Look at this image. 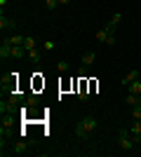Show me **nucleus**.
<instances>
[{
    "mask_svg": "<svg viewBox=\"0 0 141 157\" xmlns=\"http://www.w3.org/2000/svg\"><path fill=\"white\" fill-rule=\"evenodd\" d=\"M96 127H99L96 117H94V115H85V117L78 122V127H75V136L78 138H87L92 131H96Z\"/></svg>",
    "mask_w": 141,
    "mask_h": 157,
    "instance_id": "1",
    "label": "nucleus"
},
{
    "mask_svg": "<svg viewBox=\"0 0 141 157\" xmlns=\"http://www.w3.org/2000/svg\"><path fill=\"white\" fill-rule=\"evenodd\" d=\"M118 141H120V148L122 150H132L134 148V138H132V134H129V129H120L118 131Z\"/></svg>",
    "mask_w": 141,
    "mask_h": 157,
    "instance_id": "2",
    "label": "nucleus"
},
{
    "mask_svg": "<svg viewBox=\"0 0 141 157\" xmlns=\"http://www.w3.org/2000/svg\"><path fill=\"white\" fill-rule=\"evenodd\" d=\"M115 26H118V24L108 21V24H106L104 28H99V31H96V40H99V42H106V40H108V38H111V35L115 33Z\"/></svg>",
    "mask_w": 141,
    "mask_h": 157,
    "instance_id": "3",
    "label": "nucleus"
},
{
    "mask_svg": "<svg viewBox=\"0 0 141 157\" xmlns=\"http://www.w3.org/2000/svg\"><path fill=\"white\" fill-rule=\"evenodd\" d=\"M0 28H2V31H12V28H17V21L5 17V14H0Z\"/></svg>",
    "mask_w": 141,
    "mask_h": 157,
    "instance_id": "4",
    "label": "nucleus"
},
{
    "mask_svg": "<svg viewBox=\"0 0 141 157\" xmlns=\"http://www.w3.org/2000/svg\"><path fill=\"white\" fill-rule=\"evenodd\" d=\"M94 56H96L94 52H85V54H82V68H85V71L94 63Z\"/></svg>",
    "mask_w": 141,
    "mask_h": 157,
    "instance_id": "5",
    "label": "nucleus"
},
{
    "mask_svg": "<svg viewBox=\"0 0 141 157\" xmlns=\"http://www.w3.org/2000/svg\"><path fill=\"white\" fill-rule=\"evenodd\" d=\"M12 152H14V155H24V152H28V143H26V141H19V143H14Z\"/></svg>",
    "mask_w": 141,
    "mask_h": 157,
    "instance_id": "6",
    "label": "nucleus"
},
{
    "mask_svg": "<svg viewBox=\"0 0 141 157\" xmlns=\"http://www.w3.org/2000/svg\"><path fill=\"white\" fill-rule=\"evenodd\" d=\"M0 56H2V59H12V45H10V42H2V47H0Z\"/></svg>",
    "mask_w": 141,
    "mask_h": 157,
    "instance_id": "7",
    "label": "nucleus"
},
{
    "mask_svg": "<svg viewBox=\"0 0 141 157\" xmlns=\"http://www.w3.org/2000/svg\"><path fill=\"white\" fill-rule=\"evenodd\" d=\"M125 101H127V105H132V108H134V105L141 103V96H139V94H132V92H129L127 96H125Z\"/></svg>",
    "mask_w": 141,
    "mask_h": 157,
    "instance_id": "8",
    "label": "nucleus"
},
{
    "mask_svg": "<svg viewBox=\"0 0 141 157\" xmlns=\"http://www.w3.org/2000/svg\"><path fill=\"white\" fill-rule=\"evenodd\" d=\"M7 42H10V45H24V35H19V33H14V35H10V38H5Z\"/></svg>",
    "mask_w": 141,
    "mask_h": 157,
    "instance_id": "9",
    "label": "nucleus"
},
{
    "mask_svg": "<svg viewBox=\"0 0 141 157\" xmlns=\"http://www.w3.org/2000/svg\"><path fill=\"white\" fill-rule=\"evenodd\" d=\"M12 122H14V115H12V113H5V115L0 117V127H12Z\"/></svg>",
    "mask_w": 141,
    "mask_h": 157,
    "instance_id": "10",
    "label": "nucleus"
},
{
    "mask_svg": "<svg viewBox=\"0 0 141 157\" xmlns=\"http://www.w3.org/2000/svg\"><path fill=\"white\" fill-rule=\"evenodd\" d=\"M139 75H141L139 71H127V75H125V80H122V82H125V85H129V82L139 80Z\"/></svg>",
    "mask_w": 141,
    "mask_h": 157,
    "instance_id": "11",
    "label": "nucleus"
},
{
    "mask_svg": "<svg viewBox=\"0 0 141 157\" xmlns=\"http://www.w3.org/2000/svg\"><path fill=\"white\" fill-rule=\"evenodd\" d=\"M127 89H129L132 94H139V96H141V80H134V82H129Z\"/></svg>",
    "mask_w": 141,
    "mask_h": 157,
    "instance_id": "12",
    "label": "nucleus"
},
{
    "mask_svg": "<svg viewBox=\"0 0 141 157\" xmlns=\"http://www.w3.org/2000/svg\"><path fill=\"white\" fill-rule=\"evenodd\" d=\"M78 98H80V101H87V98H89V92L85 89V80L80 82V89H78Z\"/></svg>",
    "mask_w": 141,
    "mask_h": 157,
    "instance_id": "13",
    "label": "nucleus"
},
{
    "mask_svg": "<svg viewBox=\"0 0 141 157\" xmlns=\"http://www.w3.org/2000/svg\"><path fill=\"white\" fill-rule=\"evenodd\" d=\"M28 59L33 61V63H38V61H40V49H38V47H35V49H28Z\"/></svg>",
    "mask_w": 141,
    "mask_h": 157,
    "instance_id": "14",
    "label": "nucleus"
},
{
    "mask_svg": "<svg viewBox=\"0 0 141 157\" xmlns=\"http://www.w3.org/2000/svg\"><path fill=\"white\" fill-rule=\"evenodd\" d=\"M24 103H26L28 108H33V105H38V96H35V94H26V101H24Z\"/></svg>",
    "mask_w": 141,
    "mask_h": 157,
    "instance_id": "15",
    "label": "nucleus"
},
{
    "mask_svg": "<svg viewBox=\"0 0 141 157\" xmlns=\"http://www.w3.org/2000/svg\"><path fill=\"white\" fill-rule=\"evenodd\" d=\"M45 7L52 12V10H57V7H59V0H45Z\"/></svg>",
    "mask_w": 141,
    "mask_h": 157,
    "instance_id": "16",
    "label": "nucleus"
},
{
    "mask_svg": "<svg viewBox=\"0 0 141 157\" xmlns=\"http://www.w3.org/2000/svg\"><path fill=\"white\" fill-rule=\"evenodd\" d=\"M24 47L26 49H35V38H26L24 40Z\"/></svg>",
    "mask_w": 141,
    "mask_h": 157,
    "instance_id": "17",
    "label": "nucleus"
},
{
    "mask_svg": "<svg viewBox=\"0 0 141 157\" xmlns=\"http://www.w3.org/2000/svg\"><path fill=\"white\" fill-rule=\"evenodd\" d=\"M132 117H134V120H141V103L132 108Z\"/></svg>",
    "mask_w": 141,
    "mask_h": 157,
    "instance_id": "18",
    "label": "nucleus"
},
{
    "mask_svg": "<svg viewBox=\"0 0 141 157\" xmlns=\"http://www.w3.org/2000/svg\"><path fill=\"white\" fill-rule=\"evenodd\" d=\"M57 71H59V73H66L68 71V63H66V61H59V63H57Z\"/></svg>",
    "mask_w": 141,
    "mask_h": 157,
    "instance_id": "19",
    "label": "nucleus"
},
{
    "mask_svg": "<svg viewBox=\"0 0 141 157\" xmlns=\"http://www.w3.org/2000/svg\"><path fill=\"white\" fill-rule=\"evenodd\" d=\"M111 21H113V24H120V21H122V14H120V12H115L113 17H111Z\"/></svg>",
    "mask_w": 141,
    "mask_h": 157,
    "instance_id": "20",
    "label": "nucleus"
},
{
    "mask_svg": "<svg viewBox=\"0 0 141 157\" xmlns=\"http://www.w3.org/2000/svg\"><path fill=\"white\" fill-rule=\"evenodd\" d=\"M42 47H45L47 52H49V49H54V42H52V40H47V42H45V45H42Z\"/></svg>",
    "mask_w": 141,
    "mask_h": 157,
    "instance_id": "21",
    "label": "nucleus"
},
{
    "mask_svg": "<svg viewBox=\"0 0 141 157\" xmlns=\"http://www.w3.org/2000/svg\"><path fill=\"white\" fill-rule=\"evenodd\" d=\"M59 5H71V0H59Z\"/></svg>",
    "mask_w": 141,
    "mask_h": 157,
    "instance_id": "22",
    "label": "nucleus"
}]
</instances>
